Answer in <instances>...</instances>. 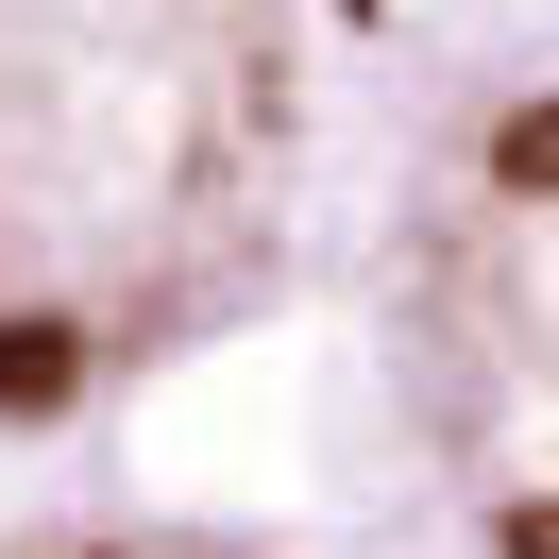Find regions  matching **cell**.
Here are the masks:
<instances>
[{"instance_id":"6da1fadb","label":"cell","mask_w":559,"mask_h":559,"mask_svg":"<svg viewBox=\"0 0 559 559\" xmlns=\"http://www.w3.org/2000/svg\"><path fill=\"white\" fill-rule=\"evenodd\" d=\"M288 170L272 0H0V356H153Z\"/></svg>"},{"instance_id":"7a4b0ae2","label":"cell","mask_w":559,"mask_h":559,"mask_svg":"<svg viewBox=\"0 0 559 559\" xmlns=\"http://www.w3.org/2000/svg\"><path fill=\"white\" fill-rule=\"evenodd\" d=\"M424 424L491 559H559V103L475 153L424 238Z\"/></svg>"},{"instance_id":"3957f363","label":"cell","mask_w":559,"mask_h":559,"mask_svg":"<svg viewBox=\"0 0 559 559\" xmlns=\"http://www.w3.org/2000/svg\"><path fill=\"white\" fill-rule=\"evenodd\" d=\"M85 559H238V543H85Z\"/></svg>"}]
</instances>
